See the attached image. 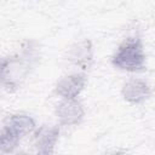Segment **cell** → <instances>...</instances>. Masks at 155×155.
<instances>
[{"label": "cell", "mask_w": 155, "mask_h": 155, "mask_svg": "<svg viewBox=\"0 0 155 155\" xmlns=\"http://www.w3.org/2000/svg\"><path fill=\"white\" fill-rule=\"evenodd\" d=\"M61 130L58 125L44 124L35 128L33 132V145L38 154L50 155L53 154L56 144L59 139Z\"/></svg>", "instance_id": "5"}, {"label": "cell", "mask_w": 155, "mask_h": 155, "mask_svg": "<svg viewBox=\"0 0 155 155\" xmlns=\"http://www.w3.org/2000/svg\"><path fill=\"white\" fill-rule=\"evenodd\" d=\"M40 61V46L33 39L25 40L18 52L1 61V86L8 93L17 92Z\"/></svg>", "instance_id": "1"}, {"label": "cell", "mask_w": 155, "mask_h": 155, "mask_svg": "<svg viewBox=\"0 0 155 155\" xmlns=\"http://www.w3.org/2000/svg\"><path fill=\"white\" fill-rule=\"evenodd\" d=\"M151 94H153L151 86L142 79H136V78L128 79L122 85V88H121L122 98L127 103L133 105L147 102L151 97Z\"/></svg>", "instance_id": "8"}, {"label": "cell", "mask_w": 155, "mask_h": 155, "mask_svg": "<svg viewBox=\"0 0 155 155\" xmlns=\"http://www.w3.org/2000/svg\"><path fill=\"white\" fill-rule=\"evenodd\" d=\"M54 115L59 126H76L85 117V108L78 98H61L54 108Z\"/></svg>", "instance_id": "4"}, {"label": "cell", "mask_w": 155, "mask_h": 155, "mask_svg": "<svg viewBox=\"0 0 155 155\" xmlns=\"http://www.w3.org/2000/svg\"><path fill=\"white\" fill-rule=\"evenodd\" d=\"M86 81L85 71L67 74L57 81L54 86V93L61 98H78L84 91Z\"/></svg>", "instance_id": "6"}, {"label": "cell", "mask_w": 155, "mask_h": 155, "mask_svg": "<svg viewBox=\"0 0 155 155\" xmlns=\"http://www.w3.org/2000/svg\"><path fill=\"white\" fill-rule=\"evenodd\" d=\"M67 59L74 67H78L81 71L90 69L93 62V45L88 39H82L73 44L67 54Z\"/></svg>", "instance_id": "7"}, {"label": "cell", "mask_w": 155, "mask_h": 155, "mask_svg": "<svg viewBox=\"0 0 155 155\" xmlns=\"http://www.w3.org/2000/svg\"><path fill=\"white\" fill-rule=\"evenodd\" d=\"M111 65L121 71L140 73L147 70V54L139 35L126 38L111 56Z\"/></svg>", "instance_id": "2"}, {"label": "cell", "mask_w": 155, "mask_h": 155, "mask_svg": "<svg viewBox=\"0 0 155 155\" xmlns=\"http://www.w3.org/2000/svg\"><path fill=\"white\" fill-rule=\"evenodd\" d=\"M36 128L35 120L24 113L8 115L0 132V154L6 155L15 151L18 143L27 136L33 134Z\"/></svg>", "instance_id": "3"}]
</instances>
